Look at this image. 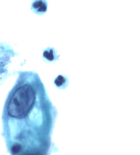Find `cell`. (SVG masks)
<instances>
[{
  "mask_svg": "<svg viewBox=\"0 0 140 155\" xmlns=\"http://www.w3.org/2000/svg\"><path fill=\"white\" fill-rule=\"evenodd\" d=\"M54 82L57 87H62L66 84V79L63 76L59 75L56 78Z\"/></svg>",
  "mask_w": 140,
  "mask_h": 155,
  "instance_id": "277c9868",
  "label": "cell"
},
{
  "mask_svg": "<svg viewBox=\"0 0 140 155\" xmlns=\"http://www.w3.org/2000/svg\"><path fill=\"white\" fill-rule=\"evenodd\" d=\"M22 146L20 144H14L11 148L12 153L14 155L17 154L20 152L22 150Z\"/></svg>",
  "mask_w": 140,
  "mask_h": 155,
  "instance_id": "5b68a950",
  "label": "cell"
},
{
  "mask_svg": "<svg viewBox=\"0 0 140 155\" xmlns=\"http://www.w3.org/2000/svg\"><path fill=\"white\" fill-rule=\"evenodd\" d=\"M48 2L44 0H37L33 1L31 5V9L35 14L43 15L48 10Z\"/></svg>",
  "mask_w": 140,
  "mask_h": 155,
  "instance_id": "7a4b0ae2",
  "label": "cell"
},
{
  "mask_svg": "<svg viewBox=\"0 0 140 155\" xmlns=\"http://www.w3.org/2000/svg\"><path fill=\"white\" fill-rule=\"evenodd\" d=\"M47 151H36L35 152L30 153L25 155H48Z\"/></svg>",
  "mask_w": 140,
  "mask_h": 155,
  "instance_id": "8992f818",
  "label": "cell"
},
{
  "mask_svg": "<svg viewBox=\"0 0 140 155\" xmlns=\"http://www.w3.org/2000/svg\"><path fill=\"white\" fill-rule=\"evenodd\" d=\"M20 80L21 81L14 91L7 108L10 116L18 119L26 116L34 105L37 97L46 91L36 72H21Z\"/></svg>",
  "mask_w": 140,
  "mask_h": 155,
  "instance_id": "6da1fadb",
  "label": "cell"
},
{
  "mask_svg": "<svg viewBox=\"0 0 140 155\" xmlns=\"http://www.w3.org/2000/svg\"><path fill=\"white\" fill-rule=\"evenodd\" d=\"M43 56L47 61L53 62L58 60L59 55H58L54 48L48 47L43 52Z\"/></svg>",
  "mask_w": 140,
  "mask_h": 155,
  "instance_id": "3957f363",
  "label": "cell"
}]
</instances>
